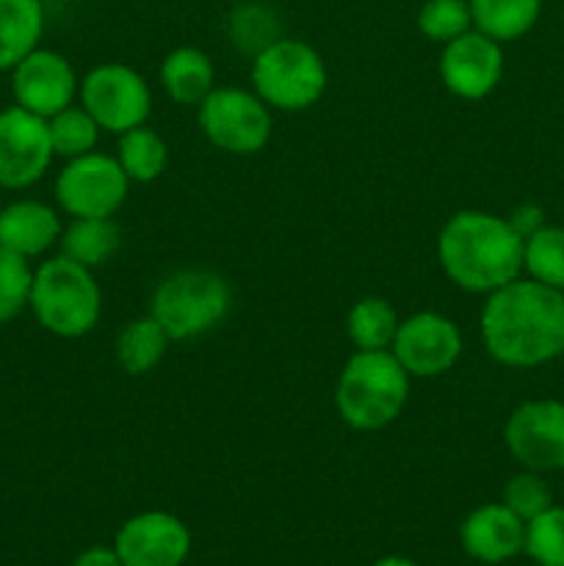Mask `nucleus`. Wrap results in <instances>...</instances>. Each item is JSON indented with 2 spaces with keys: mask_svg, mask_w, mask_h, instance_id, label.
I'll list each match as a JSON object with an SVG mask.
<instances>
[{
  "mask_svg": "<svg viewBox=\"0 0 564 566\" xmlns=\"http://www.w3.org/2000/svg\"><path fill=\"white\" fill-rule=\"evenodd\" d=\"M487 354L506 368H536L564 354V291L518 276L481 307Z\"/></svg>",
  "mask_w": 564,
  "mask_h": 566,
  "instance_id": "obj_1",
  "label": "nucleus"
},
{
  "mask_svg": "<svg viewBox=\"0 0 564 566\" xmlns=\"http://www.w3.org/2000/svg\"><path fill=\"white\" fill-rule=\"evenodd\" d=\"M523 243L509 219L459 210L437 235V260L453 285L490 296L523 274Z\"/></svg>",
  "mask_w": 564,
  "mask_h": 566,
  "instance_id": "obj_2",
  "label": "nucleus"
},
{
  "mask_svg": "<svg viewBox=\"0 0 564 566\" xmlns=\"http://www.w3.org/2000/svg\"><path fill=\"white\" fill-rule=\"evenodd\" d=\"M412 376L401 368L390 348L354 352L335 385V409L354 431H379L404 412Z\"/></svg>",
  "mask_w": 564,
  "mask_h": 566,
  "instance_id": "obj_3",
  "label": "nucleus"
},
{
  "mask_svg": "<svg viewBox=\"0 0 564 566\" xmlns=\"http://www.w3.org/2000/svg\"><path fill=\"white\" fill-rule=\"evenodd\" d=\"M33 318L44 332L64 340L88 335L103 315V291H100L94 271L75 263L66 254L44 260L33 269L31 285Z\"/></svg>",
  "mask_w": 564,
  "mask_h": 566,
  "instance_id": "obj_4",
  "label": "nucleus"
},
{
  "mask_svg": "<svg viewBox=\"0 0 564 566\" xmlns=\"http://www.w3.org/2000/svg\"><path fill=\"white\" fill-rule=\"evenodd\" d=\"M230 282L210 269H180L158 282L149 315L164 326L171 343L208 335L230 313Z\"/></svg>",
  "mask_w": 564,
  "mask_h": 566,
  "instance_id": "obj_5",
  "label": "nucleus"
},
{
  "mask_svg": "<svg viewBox=\"0 0 564 566\" xmlns=\"http://www.w3.org/2000/svg\"><path fill=\"white\" fill-rule=\"evenodd\" d=\"M330 72L313 44L280 36L252 59V92L269 108L296 114L324 97Z\"/></svg>",
  "mask_w": 564,
  "mask_h": 566,
  "instance_id": "obj_6",
  "label": "nucleus"
},
{
  "mask_svg": "<svg viewBox=\"0 0 564 566\" xmlns=\"http://www.w3.org/2000/svg\"><path fill=\"white\" fill-rule=\"evenodd\" d=\"M199 111V127L216 149L227 155H258L271 138V108L254 92L216 86Z\"/></svg>",
  "mask_w": 564,
  "mask_h": 566,
  "instance_id": "obj_7",
  "label": "nucleus"
},
{
  "mask_svg": "<svg viewBox=\"0 0 564 566\" xmlns=\"http://www.w3.org/2000/svg\"><path fill=\"white\" fill-rule=\"evenodd\" d=\"M77 97L94 122L116 136L147 125L153 111V92L142 72L116 61L88 70L77 88Z\"/></svg>",
  "mask_w": 564,
  "mask_h": 566,
  "instance_id": "obj_8",
  "label": "nucleus"
},
{
  "mask_svg": "<svg viewBox=\"0 0 564 566\" xmlns=\"http://www.w3.org/2000/svg\"><path fill=\"white\" fill-rule=\"evenodd\" d=\"M127 191L130 180L119 160L103 153L66 160L55 177V202L72 219H114Z\"/></svg>",
  "mask_w": 564,
  "mask_h": 566,
  "instance_id": "obj_9",
  "label": "nucleus"
},
{
  "mask_svg": "<svg viewBox=\"0 0 564 566\" xmlns=\"http://www.w3.org/2000/svg\"><path fill=\"white\" fill-rule=\"evenodd\" d=\"M390 352L412 379H435L462 357V332L448 315L426 310L398 324Z\"/></svg>",
  "mask_w": 564,
  "mask_h": 566,
  "instance_id": "obj_10",
  "label": "nucleus"
},
{
  "mask_svg": "<svg viewBox=\"0 0 564 566\" xmlns=\"http://www.w3.org/2000/svg\"><path fill=\"white\" fill-rule=\"evenodd\" d=\"M53 158L48 119L20 105L0 111V188L20 191L33 186L42 180Z\"/></svg>",
  "mask_w": 564,
  "mask_h": 566,
  "instance_id": "obj_11",
  "label": "nucleus"
},
{
  "mask_svg": "<svg viewBox=\"0 0 564 566\" xmlns=\"http://www.w3.org/2000/svg\"><path fill=\"white\" fill-rule=\"evenodd\" d=\"M503 442L525 470H564V401L520 403L503 426Z\"/></svg>",
  "mask_w": 564,
  "mask_h": 566,
  "instance_id": "obj_12",
  "label": "nucleus"
},
{
  "mask_svg": "<svg viewBox=\"0 0 564 566\" xmlns=\"http://www.w3.org/2000/svg\"><path fill=\"white\" fill-rule=\"evenodd\" d=\"M191 542V531L180 517L169 512H142L122 523L114 551L125 566H182Z\"/></svg>",
  "mask_w": 564,
  "mask_h": 566,
  "instance_id": "obj_13",
  "label": "nucleus"
},
{
  "mask_svg": "<svg viewBox=\"0 0 564 566\" xmlns=\"http://www.w3.org/2000/svg\"><path fill=\"white\" fill-rule=\"evenodd\" d=\"M77 88H81V81H77L75 70L55 50L36 48L11 70L14 105L42 116V119L70 108L75 103Z\"/></svg>",
  "mask_w": 564,
  "mask_h": 566,
  "instance_id": "obj_14",
  "label": "nucleus"
},
{
  "mask_svg": "<svg viewBox=\"0 0 564 566\" xmlns=\"http://www.w3.org/2000/svg\"><path fill=\"white\" fill-rule=\"evenodd\" d=\"M440 77L459 99H484L503 77L501 42L470 28L453 42L442 44Z\"/></svg>",
  "mask_w": 564,
  "mask_h": 566,
  "instance_id": "obj_15",
  "label": "nucleus"
},
{
  "mask_svg": "<svg viewBox=\"0 0 564 566\" xmlns=\"http://www.w3.org/2000/svg\"><path fill=\"white\" fill-rule=\"evenodd\" d=\"M459 542L473 562L506 564L523 553L525 523L503 503H484L462 520Z\"/></svg>",
  "mask_w": 564,
  "mask_h": 566,
  "instance_id": "obj_16",
  "label": "nucleus"
},
{
  "mask_svg": "<svg viewBox=\"0 0 564 566\" xmlns=\"http://www.w3.org/2000/svg\"><path fill=\"white\" fill-rule=\"evenodd\" d=\"M61 216L39 199H17L0 208V247L33 260L61 241Z\"/></svg>",
  "mask_w": 564,
  "mask_h": 566,
  "instance_id": "obj_17",
  "label": "nucleus"
},
{
  "mask_svg": "<svg viewBox=\"0 0 564 566\" xmlns=\"http://www.w3.org/2000/svg\"><path fill=\"white\" fill-rule=\"evenodd\" d=\"M160 86L171 103L194 108L216 88V66L199 48H175L160 61Z\"/></svg>",
  "mask_w": 564,
  "mask_h": 566,
  "instance_id": "obj_18",
  "label": "nucleus"
},
{
  "mask_svg": "<svg viewBox=\"0 0 564 566\" xmlns=\"http://www.w3.org/2000/svg\"><path fill=\"white\" fill-rule=\"evenodd\" d=\"M44 33L42 0H0V72H11L39 48Z\"/></svg>",
  "mask_w": 564,
  "mask_h": 566,
  "instance_id": "obj_19",
  "label": "nucleus"
},
{
  "mask_svg": "<svg viewBox=\"0 0 564 566\" xmlns=\"http://www.w3.org/2000/svg\"><path fill=\"white\" fill-rule=\"evenodd\" d=\"M169 335L164 332V326L153 318V315H142V318H133L125 329L116 337V363L125 370L127 376H144L149 370H155L160 365V359L166 357V348H169Z\"/></svg>",
  "mask_w": 564,
  "mask_h": 566,
  "instance_id": "obj_20",
  "label": "nucleus"
},
{
  "mask_svg": "<svg viewBox=\"0 0 564 566\" xmlns=\"http://www.w3.org/2000/svg\"><path fill=\"white\" fill-rule=\"evenodd\" d=\"M542 0H470L473 28L495 42H514L536 25Z\"/></svg>",
  "mask_w": 564,
  "mask_h": 566,
  "instance_id": "obj_21",
  "label": "nucleus"
},
{
  "mask_svg": "<svg viewBox=\"0 0 564 566\" xmlns=\"http://www.w3.org/2000/svg\"><path fill=\"white\" fill-rule=\"evenodd\" d=\"M59 243L61 254L94 271L114 258L122 247V232L114 219H72Z\"/></svg>",
  "mask_w": 564,
  "mask_h": 566,
  "instance_id": "obj_22",
  "label": "nucleus"
},
{
  "mask_svg": "<svg viewBox=\"0 0 564 566\" xmlns=\"http://www.w3.org/2000/svg\"><path fill=\"white\" fill-rule=\"evenodd\" d=\"M398 324L401 318L387 298L365 296L348 310L346 335L357 352H385L393 346Z\"/></svg>",
  "mask_w": 564,
  "mask_h": 566,
  "instance_id": "obj_23",
  "label": "nucleus"
},
{
  "mask_svg": "<svg viewBox=\"0 0 564 566\" xmlns=\"http://www.w3.org/2000/svg\"><path fill=\"white\" fill-rule=\"evenodd\" d=\"M116 160L130 182H153L169 166V147L153 127L142 125L122 133Z\"/></svg>",
  "mask_w": 564,
  "mask_h": 566,
  "instance_id": "obj_24",
  "label": "nucleus"
},
{
  "mask_svg": "<svg viewBox=\"0 0 564 566\" xmlns=\"http://www.w3.org/2000/svg\"><path fill=\"white\" fill-rule=\"evenodd\" d=\"M48 130H50V144H53V153L59 158H81V155L94 153L100 142V133L103 127L94 122V116L88 114L83 105L72 103L70 108L59 111L55 116L48 119Z\"/></svg>",
  "mask_w": 564,
  "mask_h": 566,
  "instance_id": "obj_25",
  "label": "nucleus"
},
{
  "mask_svg": "<svg viewBox=\"0 0 564 566\" xmlns=\"http://www.w3.org/2000/svg\"><path fill=\"white\" fill-rule=\"evenodd\" d=\"M523 271L529 280L564 291V227H540L525 238Z\"/></svg>",
  "mask_w": 564,
  "mask_h": 566,
  "instance_id": "obj_26",
  "label": "nucleus"
},
{
  "mask_svg": "<svg viewBox=\"0 0 564 566\" xmlns=\"http://www.w3.org/2000/svg\"><path fill=\"white\" fill-rule=\"evenodd\" d=\"M473 28L470 0H426L418 11V31L429 42L448 44Z\"/></svg>",
  "mask_w": 564,
  "mask_h": 566,
  "instance_id": "obj_27",
  "label": "nucleus"
},
{
  "mask_svg": "<svg viewBox=\"0 0 564 566\" xmlns=\"http://www.w3.org/2000/svg\"><path fill=\"white\" fill-rule=\"evenodd\" d=\"M523 553L536 566H564V506H551L525 523Z\"/></svg>",
  "mask_w": 564,
  "mask_h": 566,
  "instance_id": "obj_28",
  "label": "nucleus"
},
{
  "mask_svg": "<svg viewBox=\"0 0 564 566\" xmlns=\"http://www.w3.org/2000/svg\"><path fill=\"white\" fill-rule=\"evenodd\" d=\"M31 260L0 247V326L14 321L31 302Z\"/></svg>",
  "mask_w": 564,
  "mask_h": 566,
  "instance_id": "obj_29",
  "label": "nucleus"
},
{
  "mask_svg": "<svg viewBox=\"0 0 564 566\" xmlns=\"http://www.w3.org/2000/svg\"><path fill=\"white\" fill-rule=\"evenodd\" d=\"M503 506L512 509L523 523H531L534 517H540L542 512L553 506L551 486L542 481L540 473L534 470H525L509 479V484L503 486Z\"/></svg>",
  "mask_w": 564,
  "mask_h": 566,
  "instance_id": "obj_30",
  "label": "nucleus"
},
{
  "mask_svg": "<svg viewBox=\"0 0 564 566\" xmlns=\"http://www.w3.org/2000/svg\"><path fill=\"white\" fill-rule=\"evenodd\" d=\"M230 36L232 42L241 44V48L252 50L254 55L263 48H269L271 42L280 39L276 33V20L265 6H241V9L232 14L230 22Z\"/></svg>",
  "mask_w": 564,
  "mask_h": 566,
  "instance_id": "obj_31",
  "label": "nucleus"
},
{
  "mask_svg": "<svg viewBox=\"0 0 564 566\" xmlns=\"http://www.w3.org/2000/svg\"><path fill=\"white\" fill-rule=\"evenodd\" d=\"M509 224H512L514 230L523 235V241L529 235H534L540 227H545V224H542V210L536 208V205H520V208L514 210L512 216H509Z\"/></svg>",
  "mask_w": 564,
  "mask_h": 566,
  "instance_id": "obj_32",
  "label": "nucleus"
},
{
  "mask_svg": "<svg viewBox=\"0 0 564 566\" xmlns=\"http://www.w3.org/2000/svg\"><path fill=\"white\" fill-rule=\"evenodd\" d=\"M72 566H125V564H122L119 553L114 551V545L111 547L94 545V547H86L83 553H77Z\"/></svg>",
  "mask_w": 564,
  "mask_h": 566,
  "instance_id": "obj_33",
  "label": "nucleus"
},
{
  "mask_svg": "<svg viewBox=\"0 0 564 566\" xmlns=\"http://www.w3.org/2000/svg\"><path fill=\"white\" fill-rule=\"evenodd\" d=\"M370 566H418V564L409 562V558H404V556H385V558H379V562H374Z\"/></svg>",
  "mask_w": 564,
  "mask_h": 566,
  "instance_id": "obj_34",
  "label": "nucleus"
}]
</instances>
